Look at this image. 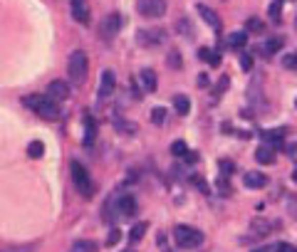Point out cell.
Segmentation results:
<instances>
[{
  "label": "cell",
  "instance_id": "obj_1",
  "mask_svg": "<svg viewBox=\"0 0 297 252\" xmlns=\"http://www.w3.org/2000/svg\"><path fill=\"white\" fill-rule=\"evenodd\" d=\"M23 104L30 107L35 114H40L43 119H50V121H55L57 116H60V107L47 94H30V97L23 99Z\"/></svg>",
  "mask_w": 297,
  "mask_h": 252
},
{
  "label": "cell",
  "instance_id": "obj_2",
  "mask_svg": "<svg viewBox=\"0 0 297 252\" xmlns=\"http://www.w3.org/2000/svg\"><path fill=\"white\" fill-rule=\"evenodd\" d=\"M173 240L181 250H193V247H201L203 245V233L198 227H191V225H176L173 227Z\"/></svg>",
  "mask_w": 297,
  "mask_h": 252
},
{
  "label": "cell",
  "instance_id": "obj_3",
  "mask_svg": "<svg viewBox=\"0 0 297 252\" xmlns=\"http://www.w3.org/2000/svg\"><path fill=\"white\" fill-rule=\"evenodd\" d=\"M87 70H89V57L85 50H74L67 59V74H70L72 84H82L87 79Z\"/></svg>",
  "mask_w": 297,
  "mask_h": 252
},
{
  "label": "cell",
  "instance_id": "obj_4",
  "mask_svg": "<svg viewBox=\"0 0 297 252\" xmlns=\"http://www.w3.org/2000/svg\"><path fill=\"white\" fill-rule=\"evenodd\" d=\"M70 171H72V181H74V185H77V191H80L85 198H89V196H92V181H89L87 168L82 166L80 161H72Z\"/></svg>",
  "mask_w": 297,
  "mask_h": 252
},
{
  "label": "cell",
  "instance_id": "obj_5",
  "mask_svg": "<svg viewBox=\"0 0 297 252\" xmlns=\"http://www.w3.org/2000/svg\"><path fill=\"white\" fill-rule=\"evenodd\" d=\"M119 28H122V17H119V13L104 15V20L99 23V37L104 42H112L114 37L119 35Z\"/></svg>",
  "mask_w": 297,
  "mask_h": 252
},
{
  "label": "cell",
  "instance_id": "obj_6",
  "mask_svg": "<svg viewBox=\"0 0 297 252\" xmlns=\"http://www.w3.org/2000/svg\"><path fill=\"white\" fill-rule=\"evenodd\" d=\"M166 0H136V10L144 17H164L166 15Z\"/></svg>",
  "mask_w": 297,
  "mask_h": 252
},
{
  "label": "cell",
  "instance_id": "obj_7",
  "mask_svg": "<svg viewBox=\"0 0 297 252\" xmlns=\"http://www.w3.org/2000/svg\"><path fill=\"white\" fill-rule=\"evenodd\" d=\"M47 97L52 99L55 104L65 101V99H70V84L62 82V79H55V82H50V87H47Z\"/></svg>",
  "mask_w": 297,
  "mask_h": 252
},
{
  "label": "cell",
  "instance_id": "obj_8",
  "mask_svg": "<svg viewBox=\"0 0 297 252\" xmlns=\"http://www.w3.org/2000/svg\"><path fill=\"white\" fill-rule=\"evenodd\" d=\"M114 87H116V77H114V72L112 70H104V72H102V79H99V89H97L99 99L112 97Z\"/></svg>",
  "mask_w": 297,
  "mask_h": 252
},
{
  "label": "cell",
  "instance_id": "obj_9",
  "mask_svg": "<svg viewBox=\"0 0 297 252\" xmlns=\"http://www.w3.org/2000/svg\"><path fill=\"white\" fill-rule=\"evenodd\" d=\"M136 198L131 193H119V215L122 218H134L136 215Z\"/></svg>",
  "mask_w": 297,
  "mask_h": 252
},
{
  "label": "cell",
  "instance_id": "obj_10",
  "mask_svg": "<svg viewBox=\"0 0 297 252\" xmlns=\"http://www.w3.org/2000/svg\"><path fill=\"white\" fill-rule=\"evenodd\" d=\"M272 227H278V223H272L268 218H253V220H250V233H253L255 238H265V235H270Z\"/></svg>",
  "mask_w": 297,
  "mask_h": 252
},
{
  "label": "cell",
  "instance_id": "obj_11",
  "mask_svg": "<svg viewBox=\"0 0 297 252\" xmlns=\"http://www.w3.org/2000/svg\"><path fill=\"white\" fill-rule=\"evenodd\" d=\"M136 40L144 47H154V45H159V42L164 40V30H139Z\"/></svg>",
  "mask_w": 297,
  "mask_h": 252
},
{
  "label": "cell",
  "instance_id": "obj_12",
  "mask_svg": "<svg viewBox=\"0 0 297 252\" xmlns=\"http://www.w3.org/2000/svg\"><path fill=\"white\" fill-rule=\"evenodd\" d=\"M70 8H72V17L77 20V23H89V3L87 0H72L70 3Z\"/></svg>",
  "mask_w": 297,
  "mask_h": 252
},
{
  "label": "cell",
  "instance_id": "obj_13",
  "mask_svg": "<svg viewBox=\"0 0 297 252\" xmlns=\"http://www.w3.org/2000/svg\"><path fill=\"white\" fill-rule=\"evenodd\" d=\"M122 215H119V193H116V196H112L104 203V223H114Z\"/></svg>",
  "mask_w": 297,
  "mask_h": 252
},
{
  "label": "cell",
  "instance_id": "obj_14",
  "mask_svg": "<svg viewBox=\"0 0 297 252\" xmlns=\"http://www.w3.org/2000/svg\"><path fill=\"white\" fill-rule=\"evenodd\" d=\"M255 161L258 163H275V146H270V143H263V146H258V151H255Z\"/></svg>",
  "mask_w": 297,
  "mask_h": 252
},
{
  "label": "cell",
  "instance_id": "obj_15",
  "mask_svg": "<svg viewBox=\"0 0 297 252\" xmlns=\"http://www.w3.org/2000/svg\"><path fill=\"white\" fill-rule=\"evenodd\" d=\"M198 13L203 15V20L211 25V30H215V32L221 30V17L215 15V10H211L208 5H203V3H201V5H198Z\"/></svg>",
  "mask_w": 297,
  "mask_h": 252
},
{
  "label": "cell",
  "instance_id": "obj_16",
  "mask_svg": "<svg viewBox=\"0 0 297 252\" xmlns=\"http://www.w3.org/2000/svg\"><path fill=\"white\" fill-rule=\"evenodd\" d=\"M243 183H245V188H263V185L268 183V178H265V173L248 171V173H245V178H243Z\"/></svg>",
  "mask_w": 297,
  "mask_h": 252
},
{
  "label": "cell",
  "instance_id": "obj_17",
  "mask_svg": "<svg viewBox=\"0 0 297 252\" xmlns=\"http://www.w3.org/2000/svg\"><path fill=\"white\" fill-rule=\"evenodd\" d=\"M283 45H285L283 37H268V40H265V45H263V52H265V57L278 55V52L283 50Z\"/></svg>",
  "mask_w": 297,
  "mask_h": 252
},
{
  "label": "cell",
  "instance_id": "obj_18",
  "mask_svg": "<svg viewBox=\"0 0 297 252\" xmlns=\"http://www.w3.org/2000/svg\"><path fill=\"white\" fill-rule=\"evenodd\" d=\"M245 42H248V35H245V32H230V35H228V40H226V45L230 47V50H243V47H245Z\"/></svg>",
  "mask_w": 297,
  "mask_h": 252
},
{
  "label": "cell",
  "instance_id": "obj_19",
  "mask_svg": "<svg viewBox=\"0 0 297 252\" xmlns=\"http://www.w3.org/2000/svg\"><path fill=\"white\" fill-rule=\"evenodd\" d=\"M173 109H176V114L186 116V114L191 112V99L186 97V94H176L173 97Z\"/></svg>",
  "mask_w": 297,
  "mask_h": 252
},
{
  "label": "cell",
  "instance_id": "obj_20",
  "mask_svg": "<svg viewBox=\"0 0 297 252\" xmlns=\"http://www.w3.org/2000/svg\"><path fill=\"white\" fill-rule=\"evenodd\" d=\"M97 242L94 240H74L72 242V252H97Z\"/></svg>",
  "mask_w": 297,
  "mask_h": 252
},
{
  "label": "cell",
  "instance_id": "obj_21",
  "mask_svg": "<svg viewBox=\"0 0 297 252\" xmlns=\"http://www.w3.org/2000/svg\"><path fill=\"white\" fill-rule=\"evenodd\" d=\"M142 84L146 92H156V72L154 70H142Z\"/></svg>",
  "mask_w": 297,
  "mask_h": 252
},
{
  "label": "cell",
  "instance_id": "obj_22",
  "mask_svg": "<svg viewBox=\"0 0 297 252\" xmlns=\"http://www.w3.org/2000/svg\"><path fill=\"white\" fill-rule=\"evenodd\" d=\"M198 59H203V62H208L211 67H218V65H221V57L215 55L213 50H208V47H201V50H198Z\"/></svg>",
  "mask_w": 297,
  "mask_h": 252
},
{
  "label": "cell",
  "instance_id": "obj_23",
  "mask_svg": "<svg viewBox=\"0 0 297 252\" xmlns=\"http://www.w3.org/2000/svg\"><path fill=\"white\" fill-rule=\"evenodd\" d=\"M283 134H285V129H270V131H265V134H263V143L278 146V143L283 141Z\"/></svg>",
  "mask_w": 297,
  "mask_h": 252
},
{
  "label": "cell",
  "instance_id": "obj_24",
  "mask_svg": "<svg viewBox=\"0 0 297 252\" xmlns=\"http://www.w3.org/2000/svg\"><path fill=\"white\" fill-rule=\"evenodd\" d=\"M149 230V225L146 223H136L131 230H129V242H139V240L144 238V233Z\"/></svg>",
  "mask_w": 297,
  "mask_h": 252
},
{
  "label": "cell",
  "instance_id": "obj_25",
  "mask_svg": "<svg viewBox=\"0 0 297 252\" xmlns=\"http://www.w3.org/2000/svg\"><path fill=\"white\" fill-rule=\"evenodd\" d=\"M45 154V143L43 141H30V146H28V156L30 158H43Z\"/></svg>",
  "mask_w": 297,
  "mask_h": 252
},
{
  "label": "cell",
  "instance_id": "obj_26",
  "mask_svg": "<svg viewBox=\"0 0 297 252\" xmlns=\"http://www.w3.org/2000/svg\"><path fill=\"white\" fill-rule=\"evenodd\" d=\"M85 126H87V136H85V143H87V146H89V143L94 141V134H97V126H94V121H92L89 116H87V119H85Z\"/></svg>",
  "mask_w": 297,
  "mask_h": 252
},
{
  "label": "cell",
  "instance_id": "obj_27",
  "mask_svg": "<svg viewBox=\"0 0 297 252\" xmlns=\"http://www.w3.org/2000/svg\"><path fill=\"white\" fill-rule=\"evenodd\" d=\"M218 168H221V176H223V178H228V176H230V173L235 171V163H233V161H226V158H223V161H218Z\"/></svg>",
  "mask_w": 297,
  "mask_h": 252
},
{
  "label": "cell",
  "instance_id": "obj_28",
  "mask_svg": "<svg viewBox=\"0 0 297 252\" xmlns=\"http://www.w3.org/2000/svg\"><path fill=\"white\" fill-rule=\"evenodd\" d=\"M171 154L173 156H186L188 154V146H186L184 141H173V143H171Z\"/></svg>",
  "mask_w": 297,
  "mask_h": 252
},
{
  "label": "cell",
  "instance_id": "obj_29",
  "mask_svg": "<svg viewBox=\"0 0 297 252\" xmlns=\"http://www.w3.org/2000/svg\"><path fill=\"white\" fill-rule=\"evenodd\" d=\"M268 13H270V20H272V23H280V0H275V3H270Z\"/></svg>",
  "mask_w": 297,
  "mask_h": 252
},
{
  "label": "cell",
  "instance_id": "obj_30",
  "mask_svg": "<svg viewBox=\"0 0 297 252\" xmlns=\"http://www.w3.org/2000/svg\"><path fill=\"white\" fill-rule=\"evenodd\" d=\"M215 188H218V193H221V196H230V193H233L230 183H226V178H223V176L218 178V183H215Z\"/></svg>",
  "mask_w": 297,
  "mask_h": 252
},
{
  "label": "cell",
  "instance_id": "obj_31",
  "mask_svg": "<svg viewBox=\"0 0 297 252\" xmlns=\"http://www.w3.org/2000/svg\"><path fill=\"white\" fill-rule=\"evenodd\" d=\"M166 62H169V67L179 70V67H181V55H179V50H171V52H169V59H166Z\"/></svg>",
  "mask_w": 297,
  "mask_h": 252
},
{
  "label": "cell",
  "instance_id": "obj_32",
  "mask_svg": "<svg viewBox=\"0 0 297 252\" xmlns=\"http://www.w3.org/2000/svg\"><path fill=\"white\" fill-rule=\"evenodd\" d=\"M122 240V230L119 227H112L109 233H107V245H116Z\"/></svg>",
  "mask_w": 297,
  "mask_h": 252
},
{
  "label": "cell",
  "instance_id": "obj_33",
  "mask_svg": "<svg viewBox=\"0 0 297 252\" xmlns=\"http://www.w3.org/2000/svg\"><path fill=\"white\" fill-rule=\"evenodd\" d=\"M164 119H166V109L156 107L154 112H151V121H154V124H164Z\"/></svg>",
  "mask_w": 297,
  "mask_h": 252
},
{
  "label": "cell",
  "instance_id": "obj_34",
  "mask_svg": "<svg viewBox=\"0 0 297 252\" xmlns=\"http://www.w3.org/2000/svg\"><path fill=\"white\" fill-rule=\"evenodd\" d=\"M228 84H230V79H228V74H223V77H221V82L215 84V97H221V94L226 92Z\"/></svg>",
  "mask_w": 297,
  "mask_h": 252
},
{
  "label": "cell",
  "instance_id": "obj_35",
  "mask_svg": "<svg viewBox=\"0 0 297 252\" xmlns=\"http://www.w3.org/2000/svg\"><path fill=\"white\" fill-rule=\"evenodd\" d=\"M275 252H297V247L290 242H275Z\"/></svg>",
  "mask_w": 297,
  "mask_h": 252
},
{
  "label": "cell",
  "instance_id": "obj_36",
  "mask_svg": "<svg viewBox=\"0 0 297 252\" xmlns=\"http://www.w3.org/2000/svg\"><path fill=\"white\" fill-rule=\"evenodd\" d=\"M283 65L287 67V70H295V72H297V52H295V55H287V57H285Z\"/></svg>",
  "mask_w": 297,
  "mask_h": 252
},
{
  "label": "cell",
  "instance_id": "obj_37",
  "mask_svg": "<svg viewBox=\"0 0 297 252\" xmlns=\"http://www.w3.org/2000/svg\"><path fill=\"white\" fill-rule=\"evenodd\" d=\"M179 30L186 32V37H193V28H191V23H188V20H181V23H179Z\"/></svg>",
  "mask_w": 297,
  "mask_h": 252
},
{
  "label": "cell",
  "instance_id": "obj_38",
  "mask_svg": "<svg viewBox=\"0 0 297 252\" xmlns=\"http://www.w3.org/2000/svg\"><path fill=\"white\" fill-rule=\"evenodd\" d=\"M116 126H119L122 131H127L129 136H131V134H136V124H127V121H116Z\"/></svg>",
  "mask_w": 297,
  "mask_h": 252
},
{
  "label": "cell",
  "instance_id": "obj_39",
  "mask_svg": "<svg viewBox=\"0 0 297 252\" xmlns=\"http://www.w3.org/2000/svg\"><path fill=\"white\" fill-rule=\"evenodd\" d=\"M285 151H287V158L297 163V143H287V146H285Z\"/></svg>",
  "mask_w": 297,
  "mask_h": 252
},
{
  "label": "cell",
  "instance_id": "obj_40",
  "mask_svg": "<svg viewBox=\"0 0 297 252\" xmlns=\"http://www.w3.org/2000/svg\"><path fill=\"white\" fill-rule=\"evenodd\" d=\"M248 30H250V32H260V30H263V23H260L258 17H253V20H248Z\"/></svg>",
  "mask_w": 297,
  "mask_h": 252
},
{
  "label": "cell",
  "instance_id": "obj_41",
  "mask_svg": "<svg viewBox=\"0 0 297 252\" xmlns=\"http://www.w3.org/2000/svg\"><path fill=\"white\" fill-rule=\"evenodd\" d=\"M241 67H243V70H253V57H250V55H243V57H241Z\"/></svg>",
  "mask_w": 297,
  "mask_h": 252
},
{
  "label": "cell",
  "instance_id": "obj_42",
  "mask_svg": "<svg viewBox=\"0 0 297 252\" xmlns=\"http://www.w3.org/2000/svg\"><path fill=\"white\" fill-rule=\"evenodd\" d=\"M287 210H290V213H292V215L297 218V196L287 198Z\"/></svg>",
  "mask_w": 297,
  "mask_h": 252
},
{
  "label": "cell",
  "instance_id": "obj_43",
  "mask_svg": "<svg viewBox=\"0 0 297 252\" xmlns=\"http://www.w3.org/2000/svg\"><path fill=\"white\" fill-rule=\"evenodd\" d=\"M193 183H196V185L201 188V191H203V193H208V185L203 183V178H198V176H196V178H193Z\"/></svg>",
  "mask_w": 297,
  "mask_h": 252
},
{
  "label": "cell",
  "instance_id": "obj_44",
  "mask_svg": "<svg viewBox=\"0 0 297 252\" xmlns=\"http://www.w3.org/2000/svg\"><path fill=\"white\" fill-rule=\"evenodd\" d=\"M184 158H186V161H191V163H196V161H198V156L193 154V151H188V154H186Z\"/></svg>",
  "mask_w": 297,
  "mask_h": 252
},
{
  "label": "cell",
  "instance_id": "obj_45",
  "mask_svg": "<svg viewBox=\"0 0 297 252\" xmlns=\"http://www.w3.org/2000/svg\"><path fill=\"white\" fill-rule=\"evenodd\" d=\"M253 252H275V245H268V247H258Z\"/></svg>",
  "mask_w": 297,
  "mask_h": 252
},
{
  "label": "cell",
  "instance_id": "obj_46",
  "mask_svg": "<svg viewBox=\"0 0 297 252\" xmlns=\"http://www.w3.org/2000/svg\"><path fill=\"white\" fill-rule=\"evenodd\" d=\"M206 84H208V77H206V74H201V77H198V87H206Z\"/></svg>",
  "mask_w": 297,
  "mask_h": 252
},
{
  "label": "cell",
  "instance_id": "obj_47",
  "mask_svg": "<svg viewBox=\"0 0 297 252\" xmlns=\"http://www.w3.org/2000/svg\"><path fill=\"white\" fill-rule=\"evenodd\" d=\"M292 181H295V183H297V171H295V173H292Z\"/></svg>",
  "mask_w": 297,
  "mask_h": 252
},
{
  "label": "cell",
  "instance_id": "obj_48",
  "mask_svg": "<svg viewBox=\"0 0 297 252\" xmlns=\"http://www.w3.org/2000/svg\"><path fill=\"white\" fill-rule=\"evenodd\" d=\"M124 252H134V250H124Z\"/></svg>",
  "mask_w": 297,
  "mask_h": 252
},
{
  "label": "cell",
  "instance_id": "obj_49",
  "mask_svg": "<svg viewBox=\"0 0 297 252\" xmlns=\"http://www.w3.org/2000/svg\"><path fill=\"white\" fill-rule=\"evenodd\" d=\"M295 104H297V101H295Z\"/></svg>",
  "mask_w": 297,
  "mask_h": 252
}]
</instances>
